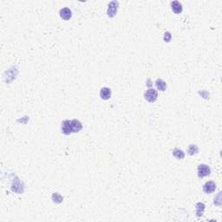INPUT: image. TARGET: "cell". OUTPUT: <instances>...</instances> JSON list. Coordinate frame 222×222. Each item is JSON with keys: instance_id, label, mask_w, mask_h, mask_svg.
Wrapping results in <instances>:
<instances>
[{"instance_id": "1", "label": "cell", "mask_w": 222, "mask_h": 222, "mask_svg": "<svg viewBox=\"0 0 222 222\" xmlns=\"http://www.w3.org/2000/svg\"><path fill=\"white\" fill-rule=\"evenodd\" d=\"M211 174L210 168L206 164H201L198 167V176L200 178H203L208 176Z\"/></svg>"}, {"instance_id": "2", "label": "cell", "mask_w": 222, "mask_h": 222, "mask_svg": "<svg viewBox=\"0 0 222 222\" xmlns=\"http://www.w3.org/2000/svg\"><path fill=\"white\" fill-rule=\"evenodd\" d=\"M145 99L149 102H154L156 101V99L158 97V93L154 89H149L146 91L144 95Z\"/></svg>"}, {"instance_id": "3", "label": "cell", "mask_w": 222, "mask_h": 222, "mask_svg": "<svg viewBox=\"0 0 222 222\" xmlns=\"http://www.w3.org/2000/svg\"><path fill=\"white\" fill-rule=\"evenodd\" d=\"M215 189H216V184L214 181H207L203 186V191L206 194H211L215 192Z\"/></svg>"}, {"instance_id": "4", "label": "cell", "mask_w": 222, "mask_h": 222, "mask_svg": "<svg viewBox=\"0 0 222 222\" xmlns=\"http://www.w3.org/2000/svg\"><path fill=\"white\" fill-rule=\"evenodd\" d=\"M62 132L64 135H70L72 133V129H71V123L69 120H65L62 122Z\"/></svg>"}, {"instance_id": "5", "label": "cell", "mask_w": 222, "mask_h": 222, "mask_svg": "<svg viewBox=\"0 0 222 222\" xmlns=\"http://www.w3.org/2000/svg\"><path fill=\"white\" fill-rule=\"evenodd\" d=\"M60 17L61 18H62L63 20H70L72 17V12L70 11L69 8H63V9H61L60 10Z\"/></svg>"}, {"instance_id": "6", "label": "cell", "mask_w": 222, "mask_h": 222, "mask_svg": "<svg viewBox=\"0 0 222 222\" xmlns=\"http://www.w3.org/2000/svg\"><path fill=\"white\" fill-rule=\"evenodd\" d=\"M100 96L102 100H109L111 97V90L108 87L101 88L100 90Z\"/></svg>"}, {"instance_id": "7", "label": "cell", "mask_w": 222, "mask_h": 222, "mask_svg": "<svg viewBox=\"0 0 222 222\" xmlns=\"http://www.w3.org/2000/svg\"><path fill=\"white\" fill-rule=\"evenodd\" d=\"M70 123H71L72 133H77L82 129V123L78 121V120H76V119H74V120L70 121Z\"/></svg>"}, {"instance_id": "8", "label": "cell", "mask_w": 222, "mask_h": 222, "mask_svg": "<svg viewBox=\"0 0 222 222\" xmlns=\"http://www.w3.org/2000/svg\"><path fill=\"white\" fill-rule=\"evenodd\" d=\"M171 7L173 12L176 13V14H179V13L182 12V5L180 4L179 1H174V2H172Z\"/></svg>"}, {"instance_id": "9", "label": "cell", "mask_w": 222, "mask_h": 222, "mask_svg": "<svg viewBox=\"0 0 222 222\" xmlns=\"http://www.w3.org/2000/svg\"><path fill=\"white\" fill-rule=\"evenodd\" d=\"M155 85L157 87V89L160 90V91H165L166 88H167V83L164 82L163 80H161V79H157L156 80Z\"/></svg>"}, {"instance_id": "10", "label": "cell", "mask_w": 222, "mask_h": 222, "mask_svg": "<svg viewBox=\"0 0 222 222\" xmlns=\"http://www.w3.org/2000/svg\"><path fill=\"white\" fill-rule=\"evenodd\" d=\"M173 155L176 157V158H178V159H183L184 157H185V154H184L182 150H180V149L175 148L173 151Z\"/></svg>"}, {"instance_id": "11", "label": "cell", "mask_w": 222, "mask_h": 222, "mask_svg": "<svg viewBox=\"0 0 222 222\" xmlns=\"http://www.w3.org/2000/svg\"><path fill=\"white\" fill-rule=\"evenodd\" d=\"M187 152L190 155H195V154L199 152V149H198L196 145H190L188 149H187Z\"/></svg>"}, {"instance_id": "12", "label": "cell", "mask_w": 222, "mask_h": 222, "mask_svg": "<svg viewBox=\"0 0 222 222\" xmlns=\"http://www.w3.org/2000/svg\"><path fill=\"white\" fill-rule=\"evenodd\" d=\"M196 207H197V215H198V216H201L203 214V212H204L205 205H204V204L202 203V204H201V206H200L201 207H199V206H198V205H197Z\"/></svg>"}, {"instance_id": "13", "label": "cell", "mask_w": 222, "mask_h": 222, "mask_svg": "<svg viewBox=\"0 0 222 222\" xmlns=\"http://www.w3.org/2000/svg\"><path fill=\"white\" fill-rule=\"evenodd\" d=\"M171 34L169 33V32H166L165 33V36H164V40L166 41V42H169L170 40H171Z\"/></svg>"}]
</instances>
